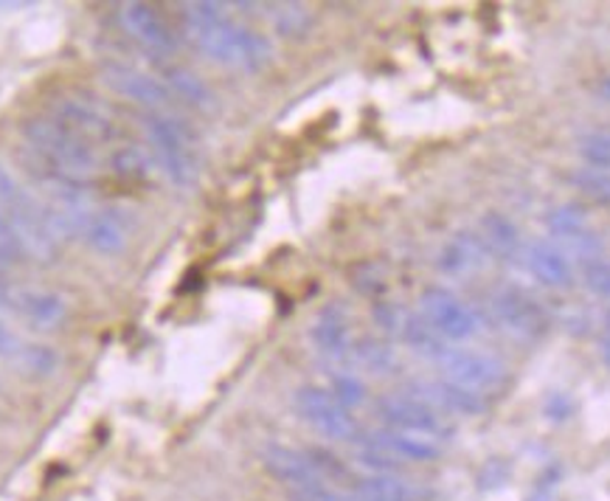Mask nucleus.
Wrapping results in <instances>:
<instances>
[{"mask_svg":"<svg viewBox=\"0 0 610 501\" xmlns=\"http://www.w3.org/2000/svg\"><path fill=\"white\" fill-rule=\"evenodd\" d=\"M186 31L203 55L223 66L259 71L273 60V46L262 31L239 26L228 18L223 3H186L184 7Z\"/></svg>","mask_w":610,"mask_h":501,"instance_id":"nucleus-1","label":"nucleus"},{"mask_svg":"<svg viewBox=\"0 0 610 501\" xmlns=\"http://www.w3.org/2000/svg\"><path fill=\"white\" fill-rule=\"evenodd\" d=\"M23 138L35 149L37 164L60 178L82 186L99 173V156L94 144L57 116H35L23 125Z\"/></svg>","mask_w":610,"mask_h":501,"instance_id":"nucleus-2","label":"nucleus"},{"mask_svg":"<svg viewBox=\"0 0 610 501\" xmlns=\"http://www.w3.org/2000/svg\"><path fill=\"white\" fill-rule=\"evenodd\" d=\"M0 220L14 234L26 257L35 263H53L57 234L48 223L46 206L20 186L7 167H0Z\"/></svg>","mask_w":610,"mask_h":501,"instance_id":"nucleus-3","label":"nucleus"},{"mask_svg":"<svg viewBox=\"0 0 610 501\" xmlns=\"http://www.w3.org/2000/svg\"><path fill=\"white\" fill-rule=\"evenodd\" d=\"M144 132H147L155 164L164 169L166 178L173 180L175 186L195 184L200 167H197L195 136L189 132V127L180 125L173 116L152 114L144 119Z\"/></svg>","mask_w":610,"mask_h":501,"instance_id":"nucleus-4","label":"nucleus"},{"mask_svg":"<svg viewBox=\"0 0 610 501\" xmlns=\"http://www.w3.org/2000/svg\"><path fill=\"white\" fill-rule=\"evenodd\" d=\"M442 366L445 381L456 383V386L468 389L473 394H492L510 383V372L501 361H495L486 353H475V350H459V346H447L442 358L436 361Z\"/></svg>","mask_w":610,"mask_h":501,"instance_id":"nucleus-5","label":"nucleus"},{"mask_svg":"<svg viewBox=\"0 0 610 501\" xmlns=\"http://www.w3.org/2000/svg\"><path fill=\"white\" fill-rule=\"evenodd\" d=\"M296 412L307 425H313L321 436L335 442H352L361 434V425L352 418L350 409L341 403L329 389L302 386L296 392Z\"/></svg>","mask_w":610,"mask_h":501,"instance_id":"nucleus-6","label":"nucleus"},{"mask_svg":"<svg viewBox=\"0 0 610 501\" xmlns=\"http://www.w3.org/2000/svg\"><path fill=\"white\" fill-rule=\"evenodd\" d=\"M377 418L383 420L385 429L403 431L411 436H425V440L442 442L451 440V425L439 412H433L431 406L420 403L411 394H385L377 400Z\"/></svg>","mask_w":610,"mask_h":501,"instance_id":"nucleus-7","label":"nucleus"},{"mask_svg":"<svg viewBox=\"0 0 610 501\" xmlns=\"http://www.w3.org/2000/svg\"><path fill=\"white\" fill-rule=\"evenodd\" d=\"M420 307L422 318H425L442 338L464 341L470 338V335H475V330H479L475 313L464 305L456 293L447 291V287H425L420 296Z\"/></svg>","mask_w":610,"mask_h":501,"instance_id":"nucleus-8","label":"nucleus"},{"mask_svg":"<svg viewBox=\"0 0 610 501\" xmlns=\"http://www.w3.org/2000/svg\"><path fill=\"white\" fill-rule=\"evenodd\" d=\"M53 116L88 141H114L119 136V125L114 116L85 96H62L60 102L53 105Z\"/></svg>","mask_w":610,"mask_h":501,"instance_id":"nucleus-9","label":"nucleus"},{"mask_svg":"<svg viewBox=\"0 0 610 501\" xmlns=\"http://www.w3.org/2000/svg\"><path fill=\"white\" fill-rule=\"evenodd\" d=\"M492 311H495L498 322L515 335H523V338H538L540 333H545V324H549L543 307L518 287L498 291L495 298H492Z\"/></svg>","mask_w":610,"mask_h":501,"instance_id":"nucleus-10","label":"nucleus"},{"mask_svg":"<svg viewBox=\"0 0 610 501\" xmlns=\"http://www.w3.org/2000/svg\"><path fill=\"white\" fill-rule=\"evenodd\" d=\"M262 465H265V471L273 479H279L287 490H302L326 482L318 468H315L309 451H298V448L291 445H267L262 451Z\"/></svg>","mask_w":610,"mask_h":501,"instance_id":"nucleus-11","label":"nucleus"},{"mask_svg":"<svg viewBox=\"0 0 610 501\" xmlns=\"http://www.w3.org/2000/svg\"><path fill=\"white\" fill-rule=\"evenodd\" d=\"M411 397H416L420 403L431 406L433 412H439L442 418L445 414H464V418H475L486 409L484 397L481 394L468 392V389L456 386L451 381H416L414 386L409 389Z\"/></svg>","mask_w":610,"mask_h":501,"instance_id":"nucleus-12","label":"nucleus"},{"mask_svg":"<svg viewBox=\"0 0 610 501\" xmlns=\"http://www.w3.org/2000/svg\"><path fill=\"white\" fill-rule=\"evenodd\" d=\"M121 26H125V31L132 40H138L147 51L158 57H169L175 46H178L173 29L147 3H127V7H121Z\"/></svg>","mask_w":610,"mask_h":501,"instance_id":"nucleus-13","label":"nucleus"},{"mask_svg":"<svg viewBox=\"0 0 610 501\" xmlns=\"http://www.w3.org/2000/svg\"><path fill=\"white\" fill-rule=\"evenodd\" d=\"M105 85L125 99L144 105V108H164L169 105L173 94L164 85V79H155L149 73L136 71L130 66H107L105 68Z\"/></svg>","mask_w":610,"mask_h":501,"instance_id":"nucleus-14","label":"nucleus"},{"mask_svg":"<svg viewBox=\"0 0 610 501\" xmlns=\"http://www.w3.org/2000/svg\"><path fill=\"white\" fill-rule=\"evenodd\" d=\"M9 311L18 313L35 327H53L66 316V298L51 291H31V287H14L9 298Z\"/></svg>","mask_w":610,"mask_h":501,"instance_id":"nucleus-15","label":"nucleus"},{"mask_svg":"<svg viewBox=\"0 0 610 501\" xmlns=\"http://www.w3.org/2000/svg\"><path fill=\"white\" fill-rule=\"evenodd\" d=\"M527 268L540 285L545 287H569L574 282V268H571L569 257L558 245L549 243H532L527 248Z\"/></svg>","mask_w":610,"mask_h":501,"instance_id":"nucleus-16","label":"nucleus"},{"mask_svg":"<svg viewBox=\"0 0 610 501\" xmlns=\"http://www.w3.org/2000/svg\"><path fill=\"white\" fill-rule=\"evenodd\" d=\"M366 440H372L374 445L383 448L385 454H392L394 460L403 465V462H436L442 456V445L425 436H411L403 431L380 429L374 434H368Z\"/></svg>","mask_w":610,"mask_h":501,"instance_id":"nucleus-17","label":"nucleus"},{"mask_svg":"<svg viewBox=\"0 0 610 501\" xmlns=\"http://www.w3.org/2000/svg\"><path fill=\"white\" fill-rule=\"evenodd\" d=\"M357 501H425L427 493L416 482L397 473H372L352 488Z\"/></svg>","mask_w":610,"mask_h":501,"instance_id":"nucleus-18","label":"nucleus"},{"mask_svg":"<svg viewBox=\"0 0 610 501\" xmlns=\"http://www.w3.org/2000/svg\"><path fill=\"white\" fill-rule=\"evenodd\" d=\"M313 341L326 358H352V335H350V322H346L344 311L341 307H326L321 311L318 322L313 327Z\"/></svg>","mask_w":610,"mask_h":501,"instance_id":"nucleus-19","label":"nucleus"},{"mask_svg":"<svg viewBox=\"0 0 610 501\" xmlns=\"http://www.w3.org/2000/svg\"><path fill=\"white\" fill-rule=\"evenodd\" d=\"M486 263H490V248H486L484 239L473 232H459L456 237L442 248V254H439V268L447 271V274L481 268V265Z\"/></svg>","mask_w":610,"mask_h":501,"instance_id":"nucleus-20","label":"nucleus"},{"mask_svg":"<svg viewBox=\"0 0 610 501\" xmlns=\"http://www.w3.org/2000/svg\"><path fill=\"white\" fill-rule=\"evenodd\" d=\"M164 85L169 88V94L180 96V99H184V102H189L191 108L211 110L214 105H217V96H214V90L208 88V85L203 82L195 71H189V68H180V66L166 68Z\"/></svg>","mask_w":610,"mask_h":501,"instance_id":"nucleus-21","label":"nucleus"},{"mask_svg":"<svg viewBox=\"0 0 610 501\" xmlns=\"http://www.w3.org/2000/svg\"><path fill=\"white\" fill-rule=\"evenodd\" d=\"M479 237L484 239L486 248L495 250V254H504V257H512L518 248H521V234H518L515 223L510 220L501 212L490 209L481 215L479 220Z\"/></svg>","mask_w":610,"mask_h":501,"instance_id":"nucleus-22","label":"nucleus"},{"mask_svg":"<svg viewBox=\"0 0 610 501\" xmlns=\"http://www.w3.org/2000/svg\"><path fill=\"white\" fill-rule=\"evenodd\" d=\"M580 158L588 164V169H599V173H610V130H588L577 141Z\"/></svg>","mask_w":610,"mask_h":501,"instance_id":"nucleus-23","label":"nucleus"},{"mask_svg":"<svg viewBox=\"0 0 610 501\" xmlns=\"http://www.w3.org/2000/svg\"><path fill=\"white\" fill-rule=\"evenodd\" d=\"M352 358L361 361V364L372 372H392L394 364H397L392 346H385L372 338H363L357 341V344H352Z\"/></svg>","mask_w":610,"mask_h":501,"instance_id":"nucleus-24","label":"nucleus"},{"mask_svg":"<svg viewBox=\"0 0 610 501\" xmlns=\"http://www.w3.org/2000/svg\"><path fill=\"white\" fill-rule=\"evenodd\" d=\"M114 167H116V173L125 175V178L144 180V178H149V175H152L155 161L147 156V153H144V149L121 147V149H116Z\"/></svg>","mask_w":610,"mask_h":501,"instance_id":"nucleus-25","label":"nucleus"},{"mask_svg":"<svg viewBox=\"0 0 610 501\" xmlns=\"http://www.w3.org/2000/svg\"><path fill=\"white\" fill-rule=\"evenodd\" d=\"M545 226H549L551 237L560 239V237H569V234L580 232V228H586L588 217H586V212L574 204L558 206V209H551L549 215H545Z\"/></svg>","mask_w":610,"mask_h":501,"instance_id":"nucleus-26","label":"nucleus"},{"mask_svg":"<svg viewBox=\"0 0 610 501\" xmlns=\"http://www.w3.org/2000/svg\"><path fill=\"white\" fill-rule=\"evenodd\" d=\"M309 23H313V18H309L307 7H298V3H285V7H276V12H273V26L285 37L304 35Z\"/></svg>","mask_w":610,"mask_h":501,"instance_id":"nucleus-27","label":"nucleus"},{"mask_svg":"<svg viewBox=\"0 0 610 501\" xmlns=\"http://www.w3.org/2000/svg\"><path fill=\"white\" fill-rule=\"evenodd\" d=\"M571 180L577 184V189L582 195H588L591 200L599 204H610V173H599V169H580L577 175H571Z\"/></svg>","mask_w":610,"mask_h":501,"instance_id":"nucleus-28","label":"nucleus"},{"mask_svg":"<svg viewBox=\"0 0 610 501\" xmlns=\"http://www.w3.org/2000/svg\"><path fill=\"white\" fill-rule=\"evenodd\" d=\"M332 394H335L346 409H352L361 406L363 397H366V389H363V383L357 381L355 375L341 372V375H332Z\"/></svg>","mask_w":610,"mask_h":501,"instance_id":"nucleus-29","label":"nucleus"},{"mask_svg":"<svg viewBox=\"0 0 610 501\" xmlns=\"http://www.w3.org/2000/svg\"><path fill=\"white\" fill-rule=\"evenodd\" d=\"M293 501H357L352 490H344L341 484H313V488L291 490Z\"/></svg>","mask_w":610,"mask_h":501,"instance_id":"nucleus-30","label":"nucleus"},{"mask_svg":"<svg viewBox=\"0 0 610 501\" xmlns=\"http://www.w3.org/2000/svg\"><path fill=\"white\" fill-rule=\"evenodd\" d=\"M582 279H586V287L591 293H597V296L610 298V263L608 259H591V263H586V268H582Z\"/></svg>","mask_w":610,"mask_h":501,"instance_id":"nucleus-31","label":"nucleus"},{"mask_svg":"<svg viewBox=\"0 0 610 501\" xmlns=\"http://www.w3.org/2000/svg\"><path fill=\"white\" fill-rule=\"evenodd\" d=\"M512 468L506 460H486L484 465H481V471L475 473V482H479L481 490H492V488H501V484L510 479Z\"/></svg>","mask_w":610,"mask_h":501,"instance_id":"nucleus-32","label":"nucleus"},{"mask_svg":"<svg viewBox=\"0 0 610 501\" xmlns=\"http://www.w3.org/2000/svg\"><path fill=\"white\" fill-rule=\"evenodd\" d=\"M26 254L23 248H20V243L14 239V234L9 232V226L3 220H0V265H14L20 263Z\"/></svg>","mask_w":610,"mask_h":501,"instance_id":"nucleus-33","label":"nucleus"},{"mask_svg":"<svg viewBox=\"0 0 610 501\" xmlns=\"http://www.w3.org/2000/svg\"><path fill=\"white\" fill-rule=\"evenodd\" d=\"M23 350H26L23 341H20L18 335L7 327V324L0 322V358H9L18 364L20 355H23Z\"/></svg>","mask_w":610,"mask_h":501,"instance_id":"nucleus-34","label":"nucleus"},{"mask_svg":"<svg viewBox=\"0 0 610 501\" xmlns=\"http://www.w3.org/2000/svg\"><path fill=\"white\" fill-rule=\"evenodd\" d=\"M545 414H549V418H554V420H565V418H571V400L565 397L563 392H554L551 394L549 400H545Z\"/></svg>","mask_w":610,"mask_h":501,"instance_id":"nucleus-35","label":"nucleus"},{"mask_svg":"<svg viewBox=\"0 0 610 501\" xmlns=\"http://www.w3.org/2000/svg\"><path fill=\"white\" fill-rule=\"evenodd\" d=\"M527 501H554V482H543L527 495Z\"/></svg>","mask_w":610,"mask_h":501,"instance_id":"nucleus-36","label":"nucleus"},{"mask_svg":"<svg viewBox=\"0 0 610 501\" xmlns=\"http://www.w3.org/2000/svg\"><path fill=\"white\" fill-rule=\"evenodd\" d=\"M597 94H599V96H602L604 102H610V77H604V79H602V82H599V85H597Z\"/></svg>","mask_w":610,"mask_h":501,"instance_id":"nucleus-37","label":"nucleus"},{"mask_svg":"<svg viewBox=\"0 0 610 501\" xmlns=\"http://www.w3.org/2000/svg\"><path fill=\"white\" fill-rule=\"evenodd\" d=\"M599 353H602V361L610 366V335H602V346H599Z\"/></svg>","mask_w":610,"mask_h":501,"instance_id":"nucleus-38","label":"nucleus"},{"mask_svg":"<svg viewBox=\"0 0 610 501\" xmlns=\"http://www.w3.org/2000/svg\"><path fill=\"white\" fill-rule=\"evenodd\" d=\"M604 335H610V311H608V316H604Z\"/></svg>","mask_w":610,"mask_h":501,"instance_id":"nucleus-39","label":"nucleus"}]
</instances>
